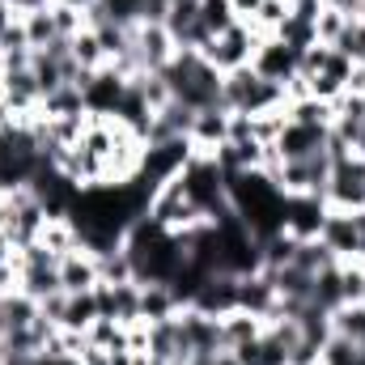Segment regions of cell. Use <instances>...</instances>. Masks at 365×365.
Masks as SVG:
<instances>
[{"label":"cell","instance_id":"obj_4","mask_svg":"<svg viewBox=\"0 0 365 365\" xmlns=\"http://www.w3.org/2000/svg\"><path fill=\"white\" fill-rule=\"evenodd\" d=\"M221 106H225L230 115H268V110H284L289 98H284V86L264 81V77L247 64V68L221 77Z\"/></svg>","mask_w":365,"mask_h":365},{"label":"cell","instance_id":"obj_28","mask_svg":"<svg viewBox=\"0 0 365 365\" xmlns=\"http://www.w3.org/2000/svg\"><path fill=\"white\" fill-rule=\"evenodd\" d=\"M68 47H73V64H77L81 73H98V68H106V51H102V43H98V34H93L90 26H86L77 38H68Z\"/></svg>","mask_w":365,"mask_h":365},{"label":"cell","instance_id":"obj_10","mask_svg":"<svg viewBox=\"0 0 365 365\" xmlns=\"http://www.w3.org/2000/svg\"><path fill=\"white\" fill-rule=\"evenodd\" d=\"M149 221H158V225H166V230H187V225H195V221H208V217H200V208L187 200V187L182 179H166L158 191H153V200H149V212H145Z\"/></svg>","mask_w":365,"mask_h":365},{"label":"cell","instance_id":"obj_45","mask_svg":"<svg viewBox=\"0 0 365 365\" xmlns=\"http://www.w3.org/2000/svg\"><path fill=\"white\" fill-rule=\"evenodd\" d=\"M9 123H17V115H13V106H9V98L0 93V128H9Z\"/></svg>","mask_w":365,"mask_h":365},{"label":"cell","instance_id":"obj_5","mask_svg":"<svg viewBox=\"0 0 365 365\" xmlns=\"http://www.w3.org/2000/svg\"><path fill=\"white\" fill-rule=\"evenodd\" d=\"M43 170L38 158V136L30 132V123H9L0 128V191H21L30 179Z\"/></svg>","mask_w":365,"mask_h":365},{"label":"cell","instance_id":"obj_12","mask_svg":"<svg viewBox=\"0 0 365 365\" xmlns=\"http://www.w3.org/2000/svg\"><path fill=\"white\" fill-rule=\"evenodd\" d=\"M187 306H195V310H204V314H212V319L238 310V276L234 272L204 276V280L195 284V293L187 297Z\"/></svg>","mask_w":365,"mask_h":365},{"label":"cell","instance_id":"obj_27","mask_svg":"<svg viewBox=\"0 0 365 365\" xmlns=\"http://www.w3.org/2000/svg\"><path fill=\"white\" fill-rule=\"evenodd\" d=\"M234 357H238L242 365H289V353H284V344H276L268 331H264L259 340H251V344L234 349Z\"/></svg>","mask_w":365,"mask_h":365},{"label":"cell","instance_id":"obj_24","mask_svg":"<svg viewBox=\"0 0 365 365\" xmlns=\"http://www.w3.org/2000/svg\"><path fill=\"white\" fill-rule=\"evenodd\" d=\"M38 115L43 119H68V115H90L86 110V93H81V86H60V90L43 93V102H38Z\"/></svg>","mask_w":365,"mask_h":365},{"label":"cell","instance_id":"obj_33","mask_svg":"<svg viewBox=\"0 0 365 365\" xmlns=\"http://www.w3.org/2000/svg\"><path fill=\"white\" fill-rule=\"evenodd\" d=\"M98 280L102 284H128V280H136V268H132V259H128L123 247L98 255Z\"/></svg>","mask_w":365,"mask_h":365},{"label":"cell","instance_id":"obj_48","mask_svg":"<svg viewBox=\"0 0 365 365\" xmlns=\"http://www.w3.org/2000/svg\"><path fill=\"white\" fill-rule=\"evenodd\" d=\"M284 4H297V0H284Z\"/></svg>","mask_w":365,"mask_h":365},{"label":"cell","instance_id":"obj_8","mask_svg":"<svg viewBox=\"0 0 365 365\" xmlns=\"http://www.w3.org/2000/svg\"><path fill=\"white\" fill-rule=\"evenodd\" d=\"M323 200L336 212H357V208H365V158L361 153L331 158V182H327V195Z\"/></svg>","mask_w":365,"mask_h":365},{"label":"cell","instance_id":"obj_49","mask_svg":"<svg viewBox=\"0 0 365 365\" xmlns=\"http://www.w3.org/2000/svg\"><path fill=\"white\" fill-rule=\"evenodd\" d=\"M0 336H4V327H0Z\"/></svg>","mask_w":365,"mask_h":365},{"label":"cell","instance_id":"obj_21","mask_svg":"<svg viewBox=\"0 0 365 365\" xmlns=\"http://www.w3.org/2000/svg\"><path fill=\"white\" fill-rule=\"evenodd\" d=\"M264 327H268V319L247 314V310H230V314H221V344L234 353V349H242V344L259 340V336H264Z\"/></svg>","mask_w":365,"mask_h":365},{"label":"cell","instance_id":"obj_37","mask_svg":"<svg viewBox=\"0 0 365 365\" xmlns=\"http://www.w3.org/2000/svg\"><path fill=\"white\" fill-rule=\"evenodd\" d=\"M336 51H340V56H349L353 64H361V60H365V17H349L344 34L336 38Z\"/></svg>","mask_w":365,"mask_h":365},{"label":"cell","instance_id":"obj_44","mask_svg":"<svg viewBox=\"0 0 365 365\" xmlns=\"http://www.w3.org/2000/svg\"><path fill=\"white\" fill-rule=\"evenodd\" d=\"M13 255H17V247L9 242V234H0V268H4V264H13Z\"/></svg>","mask_w":365,"mask_h":365},{"label":"cell","instance_id":"obj_20","mask_svg":"<svg viewBox=\"0 0 365 365\" xmlns=\"http://www.w3.org/2000/svg\"><path fill=\"white\" fill-rule=\"evenodd\" d=\"M182 310V297L175 284H140V323H162Z\"/></svg>","mask_w":365,"mask_h":365},{"label":"cell","instance_id":"obj_47","mask_svg":"<svg viewBox=\"0 0 365 365\" xmlns=\"http://www.w3.org/2000/svg\"><path fill=\"white\" fill-rule=\"evenodd\" d=\"M64 4H81V9H86V4H90V0H64Z\"/></svg>","mask_w":365,"mask_h":365},{"label":"cell","instance_id":"obj_13","mask_svg":"<svg viewBox=\"0 0 365 365\" xmlns=\"http://www.w3.org/2000/svg\"><path fill=\"white\" fill-rule=\"evenodd\" d=\"M319 242H323L340 264H361V238H357L353 212H336V208H327L323 230H319Z\"/></svg>","mask_w":365,"mask_h":365},{"label":"cell","instance_id":"obj_31","mask_svg":"<svg viewBox=\"0 0 365 365\" xmlns=\"http://www.w3.org/2000/svg\"><path fill=\"white\" fill-rule=\"evenodd\" d=\"M331 331L336 336H349L353 344L365 349V302H349V306L331 310Z\"/></svg>","mask_w":365,"mask_h":365},{"label":"cell","instance_id":"obj_7","mask_svg":"<svg viewBox=\"0 0 365 365\" xmlns=\"http://www.w3.org/2000/svg\"><path fill=\"white\" fill-rule=\"evenodd\" d=\"M259 30L251 26V21H238V26H230L225 34H217V38H208L204 47H200V56L225 77V73H238V68H247L251 60H255V47H259Z\"/></svg>","mask_w":365,"mask_h":365},{"label":"cell","instance_id":"obj_23","mask_svg":"<svg viewBox=\"0 0 365 365\" xmlns=\"http://www.w3.org/2000/svg\"><path fill=\"white\" fill-rule=\"evenodd\" d=\"M38 319V302L34 297H26L21 289H13V293H4L0 297V327H4V336L9 331H21V327H30ZM0 336V340H4Z\"/></svg>","mask_w":365,"mask_h":365},{"label":"cell","instance_id":"obj_38","mask_svg":"<svg viewBox=\"0 0 365 365\" xmlns=\"http://www.w3.org/2000/svg\"><path fill=\"white\" fill-rule=\"evenodd\" d=\"M344 26H349V17L340 13V9H319V17H314V38L319 43H327V47H336V38L344 34Z\"/></svg>","mask_w":365,"mask_h":365},{"label":"cell","instance_id":"obj_19","mask_svg":"<svg viewBox=\"0 0 365 365\" xmlns=\"http://www.w3.org/2000/svg\"><path fill=\"white\" fill-rule=\"evenodd\" d=\"M60 284H64V293H90V289H98L102 284L98 280V255H90L86 247L68 251L60 259Z\"/></svg>","mask_w":365,"mask_h":365},{"label":"cell","instance_id":"obj_11","mask_svg":"<svg viewBox=\"0 0 365 365\" xmlns=\"http://www.w3.org/2000/svg\"><path fill=\"white\" fill-rule=\"evenodd\" d=\"M251 68H255L264 81L284 86V81H293V77L302 73V51H297V47H289V43H284V38H276V34H264V38H259V47H255Z\"/></svg>","mask_w":365,"mask_h":365},{"label":"cell","instance_id":"obj_32","mask_svg":"<svg viewBox=\"0 0 365 365\" xmlns=\"http://www.w3.org/2000/svg\"><path fill=\"white\" fill-rule=\"evenodd\" d=\"M319 365H365V349L353 344L349 336H327V344L319 349Z\"/></svg>","mask_w":365,"mask_h":365},{"label":"cell","instance_id":"obj_22","mask_svg":"<svg viewBox=\"0 0 365 365\" xmlns=\"http://www.w3.org/2000/svg\"><path fill=\"white\" fill-rule=\"evenodd\" d=\"M93 319H102L98 310V293H64V314H60V331H90Z\"/></svg>","mask_w":365,"mask_h":365},{"label":"cell","instance_id":"obj_39","mask_svg":"<svg viewBox=\"0 0 365 365\" xmlns=\"http://www.w3.org/2000/svg\"><path fill=\"white\" fill-rule=\"evenodd\" d=\"M289 9H293V4H284V0H264V4H259V13L251 17V26H255L259 34H276V30L284 26Z\"/></svg>","mask_w":365,"mask_h":365},{"label":"cell","instance_id":"obj_6","mask_svg":"<svg viewBox=\"0 0 365 365\" xmlns=\"http://www.w3.org/2000/svg\"><path fill=\"white\" fill-rule=\"evenodd\" d=\"M179 179L187 187V200L200 208V217H217L230 208V175L217 166L212 153H191Z\"/></svg>","mask_w":365,"mask_h":365},{"label":"cell","instance_id":"obj_42","mask_svg":"<svg viewBox=\"0 0 365 365\" xmlns=\"http://www.w3.org/2000/svg\"><path fill=\"white\" fill-rule=\"evenodd\" d=\"M259 4H264V0H230V9H234L238 21H251V17L259 13Z\"/></svg>","mask_w":365,"mask_h":365},{"label":"cell","instance_id":"obj_34","mask_svg":"<svg viewBox=\"0 0 365 365\" xmlns=\"http://www.w3.org/2000/svg\"><path fill=\"white\" fill-rule=\"evenodd\" d=\"M86 340L98 344V349H106V353L132 349V344H128V327H123V323H115V319H93V327L86 331Z\"/></svg>","mask_w":365,"mask_h":365},{"label":"cell","instance_id":"obj_41","mask_svg":"<svg viewBox=\"0 0 365 365\" xmlns=\"http://www.w3.org/2000/svg\"><path fill=\"white\" fill-rule=\"evenodd\" d=\"M77 365H110V353L98 349V344H86V349L77 353Z\"/></svg>","mask_w":365,"mask_h":365},{"label":"cell","instance_id":"obj_18","mask_svg":"<svg viewBox=\"0 0 365 365\" xmlns=\"http://www.w3.org/2000/svg\"><path fill=\"white\" fill-rule=\"evenodd\" d=\"M238 310H247V314H259V319H272V314H276L272 276H268V272L238 276Z\"/></svg>","mask_w":365,"mask_h":365},{"label":"cell","instance_id":"obj_15","mask_svg":"<svg viewBox=\"0 0 365 365\" xmlns=\"http://www.w3.org/2000/svg\"><path fill=\"white\" fill-rule=\"evenodd\" d=\"M323 217H327V200H319V195H284V234L319 238Z\"/></svg>","mask_w":365,"mask_h":365},{"label":"cell","instance_id":"obj_35","mask_svg":"<svg viewBox=\"0 0 365 365\" xmlns=\"http://www.w3.org/2000/svg\"><path fill=\"white\" fill-rule=\"evenodd\" d=\"M200 26L208 30V38H217V34H225L230 26H238V17H234L230 0H200Z\"/></svg>","mask_w":365,"mask_h":365},{"label":"cell","instance_id":"obj_40","mask_svg":"<svg viewBox=\"0 0 365 365\" xmlns=\"http://www.w3.org/2000/svg\"><path fill=\"white\" fill-rule=\"evenodd\" d=\"M51 0H4V9L13 13V17H26V13H38V9H47Z\"/></svg>","mask_w":365,"mask_h":365},{"label":"cell","instance_id":"obj_50","mask_svg":"<svg viewBox=\"0 0 365 365\" xmlns=\"http://www.w3.org/2000/svg\"><path fill=\"white\" fill-rule=\"evenodd\" d=\"M0 365H4V361H0Z\"/></svg>","mask_w":365,"mask_h":365},{"label":"cell","instance_id":"obj_43","mask_svg":"<svg viewBox=\"0 0 365 365\" xmlns=\"http://www.w3.org/2000/svg\"><path fill=\"white\" fill-rule=\"evenodd\" d=\"M195 365H242L230 349H221V353H212V357H204V361H195Z\"/></svg>","mask_w":365,"mask_h":365},{"label":"cell","instance_id":"obj_29","mask_svg":"<svg viewBox=\"0 0 365 365\" xmlns=\"http://www.w3.org/2000/svg\"><path fill=\"white\" fill-rule=\"evenodd\" d=\"M21 30H26V43H30V51H43V47H51L60 34H56V17H51V4L47 9H38V13H26L21 17Z\"/></svg>","mask_w":365,"mask_h":365},{"label":"cell","instance_id":"obj_9","mask_svg":"<svg viewBox=\"0 0 365 365\" xmlns=\"http://www.w3.org/2000/svg\"><path fill=\"white\" fill-rule=\"evenodd\" d=\"M280 191L284 195H327V182H331V153H314V158H297V162H284L280 166Z\"/></svg>","mask_w":365,"mask_h":365},{"label":"cell","instance_id":"obj_36","mask_svg":"<svg viewBox=\"0 0 365 365\" xmlns=\"http://www.w3.org/2000/svg\"><path fill=\"white\" fill-rule=\"evenodd\" d=\"M51 17H56V34H60V38H77V34L86 30V9H81V4L51 0Z\"/></svg>","mask_w":365,"mask_h":365},{"label":"cell","instance_id":"obj_26","mask_svg":"<svg viewBox=\"0 0 365 365\" xmlns=\"http://www.w3.org/2000/svg\"><path fill=\"white\" fill-rule=\"evenodd\" d=\"M310 302L323 306L327 314L344 306V264H331V268H323V272L314 276V293H310Z\"/></svg>","mask_w":365,"mask_h":365},{"label":"cell","instance_id":"obj_30","mask_svg":"<svg viewBox=\"0 0 365 365\" xmlns=\"http://www.w3.org/2000/svg\"><path fill=\"white\" fill-rule=\"evenodd\" d=\"M284 115H289L293 123L331 128V119H336V106H331V102H319V98H297V102H289V106H284Z\"/></svg>","mask_w":365,"mask_h":365},{"label":"cell","instance_id":"obj_16","mask_svg":"<svg viewBox=\"0 0 365 365\" xmlns=\"http://www.w3.org/2000/svg\"><path fill=\"white\" fill-rule=\"evenodd\" d=\"M327 136H331V128H310V123H284V132L276 136V153L284 158V162H297V158H314V153H323L327 149Z\"/></svg>","mask_w":365,"mask_h":365},{"label":"cell","instance_id":"obj_1","mask_svg":"<svg viewBox=\"0 0 365 365\" xmlns=\"http://www.w3.org/2000/svg\"><path fill=\"white\" fill-rule=\"evenodd\" d=\"M123 251H128L140 284H175L182 276V268H187V251H182L179 234L158 225V221H149V217H140L128 230Z\"/></svg>","mask_w":365,"mask_h":365},{"label":"cell","instance_id":"obj_17","mask_svg":"<svg viewBox=\"0 0 365 365\" xmlns=\"http://www.w3.org/2000/svg\"><path fill=\"white\" fill-rule=\"evenodd\" d=\"M0 93L9 98V106H13V115H17V119L38 115L43 90H38V81H34V73H30V68H9V73L0 77Z\"/></svg>","mask_w":365,"mask_h":365},{"label":"cell","instance_id":"obj_25","mask_svg":"<svg viewBox=\"0 0 365 365\" xmlns=\"http://www.w3.org/2000/svg\"><path fill=\"white\" fill-rule=\"evenodd\" d=\"M34 242H43L51 255H60V259H64L68 251H77V247H81V234H77V225H73L68 217H47Z\"/></svg>","mask_w":365,"mask_h":365},{"label":"cell","instance_id":"obj_46","mask_svg":"<svg viewBox=\"0 0 365 365\" xmlns=\"http://www.w3.org/2000/svg\"><path fill=\"white\" fill-rule=\"evenodd\" d=\"M357 153L365 158V123H361V140H357Z\"/></svg>","mask_w":365,"mask_h":365},{"label":"cell","instance_id":"obj_3","mask_svg":"<svg viewBox=\"0 0 365 365\" xmlns=\"http://www.w3.org/2000/svg\"><path fill=\"white\" fill-rule=\"evenodd\" d=\"M170 98H179L182 106L204 110V106H221V73L200 56V51H175V60L162 68Z\"/></svg>","mask_w":365,"mask_h":365},{"label":"cell","instance_id":"obj_14","mask_svg":"<svg viewBox=\"0 0 365 365\" xmlns=\"http://www.w3.org/2000/svg\"><path fill=\"white\" fill-rule=\"evenodd\" d=\"M230 136V110L225 106H204L191 115V128H187V140L195 153H217Z\"/></svg>","mask_w":365,"mask_h":365},{"label":"cell","instance_id":"obj_2","mask_svg":"<svg viewBox=\"0 0 365 365\" xmlns=\"http://www.w3.org/2000/svg\"><path fill=\"white\" fill-rule=\"evenodd\" d=\"M230 208L247 221V230L259 242L284 230V191L264 170H238V175H230Z\"/></svg>","mask_w":365,"mask_h":365}]
</instances>
